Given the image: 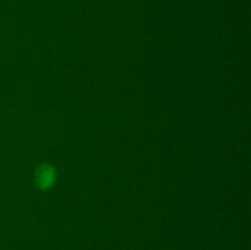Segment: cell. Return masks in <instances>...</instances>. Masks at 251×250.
Segmentation results:
<instances>
[{
	"label": "cell",
	"instance_id": "6da1fadb",
	"mask_svg": "<svg viewBox=\"0 0 251 250\" xmlns=\"http://www.w3.org/2000/svg\"><path fill=\"white\" fill-rule=\"evenodd\" d=\"M54 180V173L49 167H42L37 172V183L42 188H48L51 185Z\"/></svg>",
	"mask_w": 251,
	"mask_h": 250
}]
</instances>
